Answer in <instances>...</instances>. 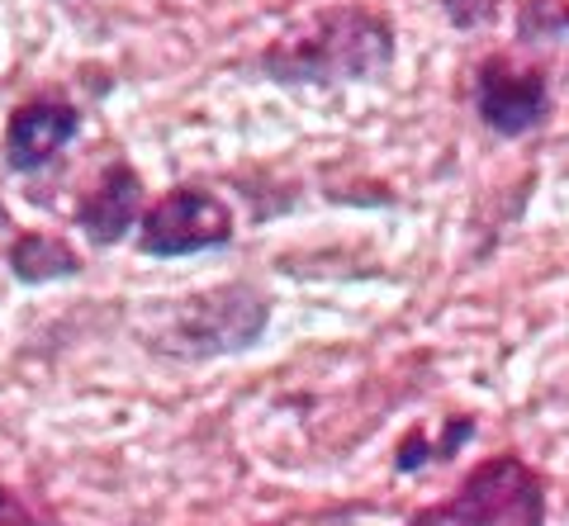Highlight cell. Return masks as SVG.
<instances>
[{"label":"cell","instance_id":"obj_9","mask_svg":"<svg viewBox=\"0 0 569 526\" xmlns=\"http://www.w3.org/2000/svg\"><path fill=\"white\" fill-rule=\"evenodd\" d=\"M522 43H556L569 39V0H527L518 10Z\"/></svg>","mask_w":569,"mask_h":526},{"label":"cell","instance_id":"obj_4","mask_svg":"<svg viewBox=\"0 0 569 526\" xmlns=\"http://www.w3.org/2000/svg\"><path fill=\"white\" fill-rule=\"evenodd\" d=\"M233 242V209L213 190L181 185L138 219V252L148 256H194Z\"/></svg>","mask_w":569,"mask_h":526},{"label":"cell","instance_id":"obj_2","mask_svg":"<svg viewBox=\"0 0 569 526\" xmlns=\"http://www.w3.org/2000/svg\"><path fill=\"white\" fill-rule=\"evenodd\" d=\"M266 323H271V300L247 285V280H228L213 290H194L181 300H162L142 313V342L176 361H213L233 356L261 342Z\"/></svg>","mask_w":569,"mask_h":526},{"label":"cell","instance_id":"obj_7","mask_svg":"<svg viewBox=\"0 0 569 526\" xmlns=\"http://www.w3.org/2000/svg\"><path fill=\"white\" fill-rule=\"evenodd\" d=\"M142 219V181L129 162H110L100 171V181L86 190L77 204V227L96 247H114L119 237H129V227Z\"/></svg>","mask_w":569,"mask_h":526},{"label":"cell","instance_id":"obj_10","mask_svg":"<svg viewBox=\"0 0 569 526\" xmlns=\"http://www.w3.org/2000/svg\"><path fill=\"white\" fill-rule=\"evenodd\" d=\"M0 526H52V522L24 494H14V488L0 484Z\"/></svg>","mask_w":569,"mask_h":526},{"label":"cell","instance_id":"obj_1","mask_svg":"<svg viewBox=\"0 0 569 526\" xmlns=\"http://www.w3.org/2000/svg\"><path fill=\"white\" fill-rule=\"evenodd\" d=\"M395 67V29L366 6H332L261 52V72L280 85L376 81Z\"/></svg>","mask_w":569,"mask_h":526},{"label":"cell","instance_id":"obj_6","mask_svg":"<svg viewBox=\"0 0 569 526\" xmlns=\"http://www.w3.org/2000/svg\"><path fill=\"white\" fill-rule=\"evenodd\" d=\"M77 133H81V110L71 100H58V95L24 100L6 124V166L43 171L48 162H58L62 148H71Z\"/></svg>","mask_w":569,"mask_h":526},{"label":"cell","instance_id":"obj_12","mask_svg":"<svg viewBox=\"0 0 569 526\" xmlns=\"http://www.w3.org/2000/svg\"><path fill=\"white\" fill-rule=\"evenodd\" d=\"M0 233H10V214H6V204H0Z\"/></svg>","mask_w":569,"mask_h":526},{"label":"cell","instance_id":"obj_8","mask_svg":"<svg viewBox=\"0 0 569 526\" xmlns=\"http://www.w3.org/2000/svg\"><path fill=\"white\" fill-rule=\"evenodd\" d=\"M10 275L20 285H48V280L81 275V252L58 233H20L10 242Z\"/></svg>","mask_w":569,"mask_h":526},{"label":"cell","instance_id":"obj_3","mask_svg":"<svg viewBox=\"0 0 569 526\" xmlns=\"http://www.w3.org/2000/svg\"><path fill=\"white\" fill-rule=\"evenodd\" d=\"M550 494L546 479L518 451L489 455L456 484L451 498L418 507L408 526H546Z\"/></svg>","mask_w":569,"mask_h":526},{"label":"cell","instance_id":"obj_11","mask_svg":"<svg viewBox=\"0 0 569 526\" xmlns=\"http://www.w3.org/2000/svg\"><path fill=\"white\" fill-rule=\"evenodd\" d=\"M447 6V20L456 29H485L498 14V0H441Z\"/></svg>","mask_w":569,"mask_h":526},{"label":"cell","instance_id":"obj_5","mask_svg":"<svg viewBox=\"0 0 569 526\" xmlns=\"http://www.w3.org/2000/svg\"><path fill=\"white\" fill-rule=\"evenodd\" d=\"M475 114L498 138H522L550 119V81L541 67H522L508 52L479 62L475 72Z\"/></svg>","mask_w":569,"mask_h":526}]
</instances>
